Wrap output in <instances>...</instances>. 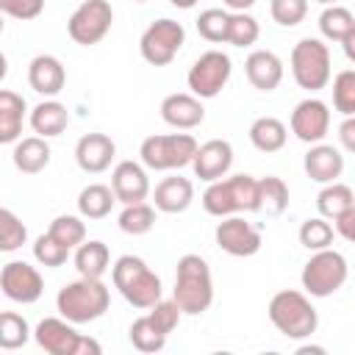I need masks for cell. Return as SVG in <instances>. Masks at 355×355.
I'll list each match as a JSON object with an SVG mask.
<instances>
[{
  "label": "cell",
  "instance_id": "obj_40",
  "mask_svg": "<svg viewBox=\"0 0 355 355\" xmlns=\"http://www.w3.org/2000/svg\"><path fill=\"white\" fill-rule=\"evenodd\" d=\"M300 244L311 252L316 250H327L333 244V227L330 222H324V216H313V219H305L300 225Z\"/></svg>",
  "mask_w": 355,
  "mask_h": 355
},
{
  "label": "cell",
  "instance_id": "obj_43",
  "mask_svg": "<svg viewBox=\"0 0 355 355\" xmlns=\"http://www.w3.org/2000/svg\"><path fill=\"white\" fill-rule=\"evenodd\" d=\"M269 14L277 25L283 28H294L305 19L308 14V0H272L269 3Z\"/></svg>",
  "mask_w": 355,
  "mask_h": 355
},
{
  "label": "cell",
  "instance_id": "obj_27",
  "mask_svg": "<svg viewBox=\"0 0 355 355\" xmlns=\"http://www.w3.org/2000/svg\"><path fill=\"white\" fill-rule=\"evenodd\" d=\"M286 139H288V130H286V125L277 116H258L250 125V141L261 153H277V150H283Z\"/></svg>",
  "mask_w": 355,
  "mask_h": 355
},
{
  "label": "cell",
  "instance_id": "obj_23",
  "mask_svg": "<svg viewBox=\"0 0 355 355\" xmlns=\"http://www.w3.org/2000/svg\"><path fill=\"white\" fill-rule=\"evenodd\" d=\"M153 200H155V208L164 211V214H183L194 200V186H191L189 178L172 175V178H164L155 186Z\"/></svg>",
  "mask_w": 355,
  "mask_h": 355
},
{
  "label": "cell",
  "instance_id": "obj_3",
  "mask_svg": "<svg viewBox=\"0 0 355 355\" xmlns=\"http://www.w3.org/2000/svg\"><path fill=\"white\" fill-rule=\"evenodd\" d=\"M202 208L211 216H233L239 211H261L258 180L252 175H230L214 180L202 194Z\"/></svg>",
  "mask_w": 355,
  "mask_h": 355
},
{
  "label": "cell",
  "instance_id": "obj_50",
  "mask_svg": "<svg viewBox=\"0 0 355 355\" xmlns=\"http://www.w3.org/2000/svg\"><path fill=\"white\" fill-rule=\"evenodd\" d=\"M297 352H302V355H305V352H324V347H300Z\"/></svg>",
  "mask_w": 355,
  "mask_h": 355
},
{
  "label": "cell",
  "instance_id": "obj_2",
  "mask_svg": "<svg viewBox=\"0 0 355 355\" xmlns=\"http://www.w3.org/2000/svg\"><path fill=\"white\" fill-rule=\"evenodd\" d=\"M108 302H111V291L100 277H78L61 286L55 297L58 313L72 324H86L100 319L108 311Z\"/></svg>",
  "mask_w": 355,
  "mask_h": 355
},
{
  "label": "cell",
  "instance_id": "obj_22",
  "mask_svg": "<svg viewBox=\"0 0 355 355\" xmlns=\"http://www.w3.org/2000/svg\"><path fill=\"white\" fill-rule=\"evenodd\" d=\"M305 172L316 183H333L344 172V155L333 144H313L305 153Z\"/></svg>",
  "mask_w": 355,
  "mask_h": 355
},
{
  "label": "cell",
  "instance_id": "obj_6",
  "mask_svg": "<svg viewBox=\"0 0 355 355\" xmlns=\"http://www.w3.org/2000/svg\"><path fill=\"white\" fill-rule=\"evenodd\" d=\"M197 141L191 133H161V136H147L141 141V164L155 172H169V169H183L186 164L194 161Z\"/></svg>",
  "mask_w": 355,
  "mask_h": 355
},
{
  "label": "cell",
  "instance_id": "obj_33",
  "mask_svg": "<svg viewBox=\"0 0 355 355\" xmlns=\"http://www.w3.org/2000/svg\"><path fill=\"white\" fill-rule=\"evenodd\" d=\"M258 194H261V211H266L269 216H280L288 208V186L275 175L258 180Z\"/></svg>",
  "mask_w": 355,
  "mask_h": 355
},
{
  "label": "cell",
  "instance_id": "obj_17",
  "mask_svg": "<svg viewBox=\"0 0 355 355\" xmlns=\"http://www.w3.org/2000/svg\"><path fill=\"white\" fill-rule=\"evenodd\" d=\"M111 189L116 194L119 202L130 205V202H144L150 194V178L147 169L136 161H119L111 172Z\"/></svg>",
  "mask_w": 355,
  "mask_h": 355
},
{
  "label": "cell",
  "instance_id": "obj_8",
  "mask_svg": "<svg viewBox=\"0 0 355 355\" xmlns=\"http://www.w3.org/2000/svg\"><path fill=\"white\" fill-rule=\"evenodd\" d=\"M291 75L300 89L319 92L330 83V50L322 39H300L291 50Z\"/></svg>",
  "mask_w": 355,
  "mask_h": 355
},
{
  "label": "cell",
  "instance_id": "obj_19",
  "mask_svg": "<svg viewBox=\"0 0 355 355\" xmlns=\"http://www.w3.org/2000/svg\"><path fill=\"white\" fill-rule=\"evenodd\" d=\"M161 119L178 130H191L197 125H202L205 119V108L200 103L197 94H186V92H178V94H169L164 97L161 103Z\"/></svg>",
  "mask_w": 355,
  "mask_h": 355
},
{
  "label": "cell",
  "instance_id": "obj_36",
  "mask_svg": "<svg viewBox=\"0 0 355 355\" xmlns=\"http://www.w3.org/2000/svg\"><path fill=\"white\" fill-rule=\"evenodd\" d=\"M227 31H230V14L222 8H205L197 17V33L205 42H214V44L227 42Z\"/></svg>",
  "mask_w": 355,
  "mask_h": 355
},
{
  "label": "cell",
  "instance_id": "obj_25",
  "mask_svg": "<svg viewBox=\"0 0 355 355\" xmlns=\"http://www.w3.org/2000/svg\"><path fill=\"white\" fill-rule=\"evenodd\" d=\"M67 125H69V114H67V105H61L58 100H44L31 111V128L44 139L61 136Z\"/></svg>",
  "mask_w": 355,
  "mask_h": 355
},
{
  "label": "cell",
  "instance_id": "obj_51",
  "mask_svg": "<svg viewBox=\"0 0 355 355\" xmlns=\"http://www.w3.org/2000/svg\"><path fill=\"white\" fill-rule=\"evenodd\" d=\"M316 3H322V6H336L338 0H316Z\"/></svg>",
  "mask_w": 355,
  "mask_h": 355
},
{
  "label": "cell",
  "instance_id": "obj_18",
  "mask_svg": "<svg viewBox=\"0 0 355 355\" xmlns=\"http://www.w3.org/2000/svg\"><path fill=\"white\" fill-rule=\"evenodd\" d=\"M114 155H116V144H114L111 136H105V133H86V136H80L78 144H75V161H78V166H80L83 172H89V175L105 172V169L111 166Z\"/></svg>",
  "mask_w": 355,
  "mask_h": 355
},
{
  "label": "cell",
  "instance_id": "obj_7",
  "mask_svg": "<svg viewBox=\"0 0 355 355\" xmlns=\"http://www.w3.org/2000/svg\"><path fill=\"white\" fill-rule=\"evenodd\" d=\"M33 338L50 355H100L103 352V347L94 338L80 336L69 319H58V316H44L36 324Z\"/></svg>",
  "mask_w": 355,
  "mask_h": 355
},
{
  "label": "cell",
  "instance_id": "obj_46",
  "mask_svg": "<svg viewBox=\"0 0 355 355\" xmlns=\"http://www.w3.org/2000/svg\"><path fill=\"white\" fill-rule=\"evenodd\" d=\"M338 141L344 144L347 153L355 155V116H347V119L338 125Z\"/></svg>",
  "mask_w": 355,
  "mask_h": 355
},
{
  "label": "cell",
  "instance_id": "obj_47",
  "mask_svg": "<svg viewBox=\"0 0 355 355\" xmlns=\"http://www.w3.org/2000/svg\"><path fill=\"white\" fill-rule=\"evenodd\" d=\"M341 47H344V55H347V58L355 64V28H352V31H349V33L341 39Z\"/></svg>",
  "mask_w": 355,
  "mask_h": 355
},
{
  "label": "cell",
  "instance_id": "obj_21",
  "mask_svg": "<svg viewBox=\"0 0 355 355\" xmlns=\"http://www.w3.org/2000/svg\"><path fill=\"white\" fill-rule=\"evenodd\" d=\"M28 83L36 94H44V97H55L64 83H67V72H64V64L55 58V55H36L31 64H28Z\"/></svg>",
  "mask_w": 355,
  "mask_h": 355
},
{
  "label": "cell",
  "instance_id": "obj_16",
  "mask_svg": "<svg viewBox=\"0 0 355 355\" xmlns=\"http://www.w3.org/2000/svg\"><path fill=\"white\" fill-rule=\"evenodd\" d=\"M230 166H233V147L225 139H211V141L200 144L194 153V161H191L194 175L208 183L225 178L230 172Z\"/></svg>",
  "mask_w": 355,
  "mask_h": 355
},
{
  "label": "cell",
  "instance_id": "obj_14",
  "mask_svg": "<svg viewBox=\"0 0 355 355\" xmlns=\"http://www.w3.org/2000/svg\"><path fill=\"white\" fill-rule=\"evenodd\" d=\"M330 130V111L322 100L308 97L291 111V133L305 144H319Z\"/></svg>",
  "mask_w": 355,
  "mask_h": 355
},
{
  "label": "cell",
  "instance_id": "obj_35",
  "mask_svg": "<svg viewBox=\"0 0 355 355\" xmlns=\"http://www.w3.org/2000/svg\"><path fill=\"white\" fill-rule=\"evenodd\" d=\"M28 338H31V327H28L25 316H19L14 311H3L0 313V347L19 349L28 344Z\"/></svg>",
  "mask_w": 355,
  "mask_h": 355
},
{
  "label": "cell",
  "instance_id": "obj_10",
  "mask_svg": "<svg viewBox=\"0 0 355 355\" xmlns=\"http://www.w3.org/2000/svg\"><path fill=\"white\" fill-rule=\"evenodd\" d=\"M186 42V31L180 22L164 17V19H155L147 25V31L141 33L139 39V50H141V58L153 67H166L172 64V58L180 53Z\"/></svg>",
  "mask_w": 355,
  "mask_h": 355
},
{
  "label": "cell",
  "instance_id": "obj_41",
  "mask_svg": "<svg viewBox=\"0 0 355 355\" xmlns=\"http://www.w3.org/2000/svg\"><path fill=\"white\" fill-rule=\"evenodd\" d=\"M33 258H36L42 266H47V269H55V266H64V263H67L69 247H64L58 239H53L50 233H44V236H39V239L33 241Z\"/></svg>",
  "mask_w": 355,
  "mask_h": 355
},
{
  "label": "cell",
  "instance_id": "obj_31",
  "mask_svg": "<svg viewBox=\"0 0 355 355\" xmlns=\"http://www.w3.org/2000/svg\"><path fill=\"white\" fill-rule=\"evenodd\" d=\"M111 263V252L103 241H83L75 252V269L80 277H103Z\"/></svg>",
  "mask_w": 355,
  "mask_h": 355
},
{
  "label": "cell",
  "instance_id": "obj_5",
  "mask_svg": "<svg viewBox=\"0 0 355 355\" xmlns=\"http://www.w3.org/2000/svg\"><path fill=\"white\" fill-rule=\"evenodd\" d=\"M269 322L286 336V338H308L316 333L319 327V316L316 308L311 305V300L302 291L294 288H283L269 300Z\"/></svg>",
  "mask_w": 355,
  "mask_h": 355
},
{
  "label": "cell",
  "instance_id": "obj_11",
  "mask_svg": "<svg viewBox=\"0 0 355 355\" xmlns=\"http://www.w3.org/2000/svg\"><path fill=\"white\" fill-rule=\"evenodd\" d=\"M111 22H114V8L108 0H83L67 19V33L75 44L92 47L105 39Z\"/></svg>",
  "mask_w": 355,
  "mask_h": 355
},
{
  "label": "cell",
  "instance_id": "obj_34",
  "mask_svg": "<svg viewBox=\"0 0 355 355\" xmlns=\"http://www.w3.org/2000/svg\"><path fill=\"white\" fill-rule=\"evenodd\" d=\"M155 225V211L147 202H130L125 205V211L119 214V230L130 233V236H144L150 233Z\"/></svg>",
  "mask_w": 355,
  "mask_h": 355
},
{
  "label": "cell",
  "instance_id": "obj_20",
  "mask_svg": "<svg viewBox=\"0 0 355 355\" xmlns=\"http://www.w3.org/2000/svg\"><path fill=\"white\" fill-rule=\"evenodd\" d=\"M244 72L258 92H272L283 80V61L272 50H252L244 61Z\"/></svg>",
  "mask_w": 355,
  "mask_h": 355
},
{
  "label": "cell",
  "instance_id": "obj_30",
  "mask_svg": "<svg viewBox=\"0 0 355 355\" xmlns=\"http://www.w3.org/2000/svg\"><path fill=\"white\" fill-rule=\"evenodd\" d=\"M355 205V194H352V189L347 186V183H324V189L319 191V197H316V208H319V214L324 216V219H338L341 214H347L349 208Z\"/></svg>",
  "mask_w": 355,
  "mask_h": 355
},
{
  "label": "cell",
  "instance_id": "obj_24",
  "mask_svg": "<svg viewBox=\"0 0 355 355\" xmlns=\"http://www.w3.org/2000/svg\"><path fill=\"white\" fill-rule=\"evenodd\" d=\"M25 111H28V105H25L22 94H17L11 89L0 92V141L3 144H11L19 139Z\"/></svg>",
  "mask_w": 355,
  "mask_h": 355
},
{
  "label": "cell",
  "instance_id": "obj_32",
  "mask_svg": "<svg viewBox=\"0 0 355 355\" xmlns=\"http://www.w3.org/2000/svg\"><path fill=\"white\" fill-rule=\"evenodd\" d=\"M355 28V17L349 8L344 6H327L322 14H319V31L324 39L330 42H341L349 31Z\"/></svg>",
  "mask_w": 355,
  "mask_h": 355
},
{
  "label": "cell",
  "instance_id": "obj_26",
  "mask_svg": "<svg viewBox=\"0 0 355 355\" xmlns=\"http://www.w3.org/2000/svg\"><path fill=\"white\" fill-rule=\"evenodd\" d=\"M14 166L25 175H36L50 164V144L44 141V136H28L19 139L14 147Z\"/></svg>",
  "mask_w": 355,
  "mask_h": 355
},
{
  "label": "cell",
  "instance_id": "obj_15",
  "mask_svg": "<svg viewBox=\"0 0 355 355\" xmlns=\"http://www.w3.org/2000/svg\"><path fill=\"white\" fill-rule=\"evenodd\" d=\"M214 236H216L219 250H225L227 255H236V258H250L261 250V233L241 216H227L225 222H219Z\"/></svg>",
  "mask_w": 355,
  "mask_h": 355
},
{
  "label": "cell",
  "instance_id": "obj_28",
  "mask_svg": "<svg viewBox=\"0 0 355 355\" xmlns=\"http://www.w3.org/2000/svg\"><path fill=\"white\" fill-rule=\"evenodd\" d=\"M128 338H130V344H133L139 352H161V349L166 347L169 333H166L150 313H144V316H139V319L130 324Z\"/></svg>",
  "mask_w": 355,
  "mask_h": 355
},
{
  "label": "cell",
  "instance_id": "obj_9",
  "mask_svg": "<svg viewBox=\"0 0 355 355\" xmlns=\"http://www.w3.org/2000/svg\"><path fill=\"white\" fill-rule=\"evenodd\" d=\"M347 275H349L347 258L327 247V250H316L308 258V263L302 266L300 280H302V288L311 297H330L347 283Z\"/></svg>",
  "mask_w": 355,
  "mask_h": 355
},
{
  "label": "cell",
  "instance_id": "obj_1",
  "mask_svg": "<svg viewBox=\"0 0 355 355\" xmlns=\"http://www.w3.org/2000/svg\"><path fill=\"white\" fill-rule=\"evenodd\" d=\"M172 300L180 305V311L186 316H200L211 308L214 302V280H211V269L208 261L189 252L178 261V272H175V291Z\"/></svg>",
  "mask_w": 355,
  "mask_h": 355
},
{
  "label": "cell",
  "instance_id": "obj_29",
  "mask_svg": "<svg viewBox=\"0 0 355 355\" xmlns=\"http://www.w3.org/2000/svg\"><path fill=\"white\" fill-rule=\"evenodd\" d=\"M114 202H116L114 189H108L103 183H89L78 194V211H80L83 219H103V216H108Z\"/></svg>",
  "mask_w": 355,
  "mask_h": 355
},
{
  "label": "cell",
  "instance_id": "obj_52",
  "mask_svg": "<svg viewBox=\"0 0 355 355\" xmlns=\"http://www.w3.org/2000/svg\"><path fill=\"white\" fill-rule=\"evenodd\" d=\"M136 3H147V0H136Z\"/></svg>",
  "mask_w": 355,
  "mask_h": 355
},
{
  "label": "cell",
  "instance_id": "obj_37",
  "mask_svg": "<svg viewBox=\"0 0 355 355\" xmlns=\"http://www.w3.org/2000/svg\"><path fill=\"white\" fill-rule=\"evenodd\" d=\"M53 239H58L64 247H80L86 241V225L80 216H72V214H61L50 222V230H47Z\"/></svg>",
  "mask_w": 355,
  "mask_h": 355
},
{
  "label": "cell",
  "instance_id": "obj_13",
  "mask_svg": "<svg viewBox=\"0 0 355 355\" xmlns=\"http://www.w3.org/2000/svg\"><path fill=\"white\" fill-rule=\"evenodd\" d=\"M0 288L11 302H22L31 305L42 297L44 291V280L39 275L36 266H31L28 261H8L0 272Z\"/></svg>",
  "mask_w": 355,
  "mask_h": 355
},
{
  "label": "cell",
  "instance_id": "obj_42",
  "mask_svg": "<svg viewBox=\"0 0 355 355\" xmlns=\"http://www.w3.org/2000/svg\"><path fill=\"white\" fill-rule=\"evenodd\" d=\"M333 105L344 116H355V69H344L333 80Z\"/></svg>",
  "mask_w": 355,
  "mask_h": 355
},
{
  "label": "cell",
  "instance_id": "obj_45",
  "mask_svg": "<svg viewBox=\"0 0 355 355\" xmlns=\"http://www.w3.org/2000/svg\"><path fill=\"white\" fill-rule=\"evenodd\" d=\"M336 233H338L341 239H347L349 244H355V205H352L347 214H341V216L336 219Z\"/></svg>",
  "mask_w": 355,
  "mask_h": 355
},
{
  "label": "cell",
  "instance_id": "obj_12",
  "mask_svg": "<svg viewBox=\"0 0 355 355\" xmlns=\"http://www.w3.org/2000/svg\"><path fill=\"white\" fill-rule=\"evenodd\" d=\"M230 72H233L230 55L222 50H208L191 64L186 80L191 94H197L200 100H211L225 89V83L230 80Z\"/></svg>",
  "mask_w": 355,
  "mask_h": 355
},
{
  "label": "cell",
  "instance_id": "obj_39",
  "mask_svg": "<svg viewBox=\"0 0 355 355\" xmlns=\"http://www.w3.org/2000/svg\"><path fill=\"white\" fill-rule=\"evenodd\" d=\"M25 241H28V227L22 225V219L14 211L0 208V250L3 252H14Z\"/></svg>",
  "mask_w": 355,
  "mask_h": 355
},
{
  "label": "cell",
  "instance_id": "obj_4",
  "mask_svg": "<svg viewBox=\"0 0 355 355\" xmlns=\"http://www.w3.org/2000/svg\"><path fill=\"white\" fill-rule=\"evenodd\" d=\"M111 280L116 291L139 311H150L161 300V277L136 255L116 258L111 269Z\"/></svg>",
  "mask_w": 355,
  "mask_h": 355
},
{
  "label": "cell",
  "instance_id": "obj_48",
  "mask_svg": "<svg viewBox=\"0 0 355 355\" xmlns=\"http://www.w3.org/2000/svg\"><path fill=\"white\" fill-rule=\"evenodd\" d=\"M230 11H247L250 6H255V0H222Z\"/></svg>",
  "mask_w": 355,
  "mask_h": 355
},
{
  "label": "cell",
  "instance_id": "obj_49",
  "mask_svg": "<svg viewBox=\"0 0 355 355\" xmlns=\"http://www.w3.org/2000/svg\"><path fill=\"white\" fill-rule=\"evenodd\" d=\"M175 8H194L197 6V0H169Z\"/></svg>",
  "mask_w": 355,
  "mask_h": 355
},
{
  "label": "cell",
  "instance_id": "obj_38",
  "mask_svg": "<svg viewBox=\"0 0 355 355\" xmlns=\"http://www.w3.org/2000/svg\"><path fill=\"white\" fill-rule=\"evenodd\" d=\"M261 36V28H258V19L250 17L247 11H233L230 14V31H227V44L233 47H250L255 44Z\"/></svg>",
  "mask_w": 355,
  "mask_h": 355
},
{
  "label": "cell",
  "instance_id": "obj_44",
  "mask_svg": "<svg viewBox=\"0 0 355 355\" xmlns=\"http://www.w3.org/2000/svg\"><path fill=\"white\" fill-rule=\"evenodd\" d=\"M0 11L14 19H36L44 11V0H0Z\"/></svg>",
  "mask_w": 355,
  "mask_h": 355
}]
</instances>
